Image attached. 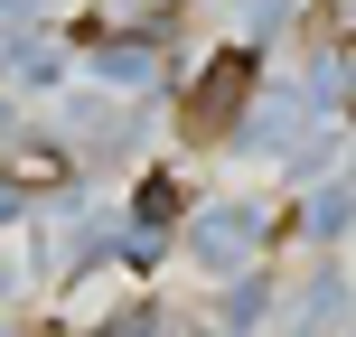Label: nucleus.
<instances>
[{
	"instance_id": "1",
	"label": "nucleus",
	"mask_w": 356,
	"mask_h": 337,
	"mask_svg": "<svg viewBox=\"0 0 356 337\" xmlns=\"http://www.w3.org/2000/svg\"><path fill=\"white\" fill-rule=\"evenodd\" d=\"M244 94H253V66H244V56H216L207 85H197V104H188V122L197 131H225L234 113H244Z\"/></svg>"
},
{
	"instance_id": "4",
	"label": "nucleus",
	"mask_w": 356,
	"mask_h": 337,
	"mask_svg": "<svg viewBox=\"0 0 356 337\" xmlns=\"http://www.w3.org/2000/svg\"><path fill=\"white\" fill-rule=\"evenodd\" d=\"M347 10H356V0H347Z\"/></svg>"
},
{
	"instance_id": "2",
	"label": "nucleus",
	"mask_w": 356,
	"mask_h": 337,
	"mask_svg": "<svg viewBox=\"0 0 356 337\" xmlns=\"http://www.w3.org/2000/svg\"><path fill=\"white\" fill-rule=\"evenodd\" d=\"M104 75H113V85H141L150 56H141V47H104Z\"/></svg>"
},
{
	"instance_id": "3",
	"label": "nucleus",
	"mask_w": 356,
	"mask_h": 337,
	"mask_svg": "<svg viewBox=\"0 0 356 337\" xmlns=\"http://www.w3.org/2000/svg\"><path fill=\"white\" fill-rule=\"evenodd\" d=\"M113 10H122V19H160L169 0H113Z\"/></svg>"
}]
</instances>
